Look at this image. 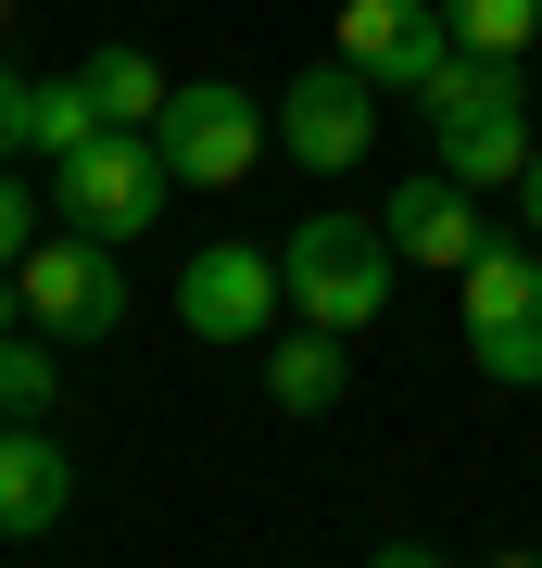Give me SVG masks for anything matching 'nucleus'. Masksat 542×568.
I'll return each instance as SVG.
<instances>
[{
  "instance_id": "nucleus-1",
  "label": "nucleus",
  "mask_w": 542,
  "mask_h": 568,
  "mask_svg": "<svg viewBox=\"0 0 542 568\" xmlns=\"http://www.w3.org/2000/svg\"><path fill=\"white\" fill-rule=\"evenodd\" d=\"M278 265H290V316H303V328H341V342H354V328L391 304L403 241H391L379 215H303L290 241H278Z\"/></svg>"
},
{
  "instance_id": "nucleus-2",
  "label": "nucleus",
  "mask_w": 542,
  "mask_h": 568,
  "mask_svg": "<svg viewBox=\"0 0 542 568\" xmlns=\"http://www.w3.org/2000/svg\"><path fill=\"white\" fill-rule=\"evenodd\" d=\"M51 203L63 227H101V241H152L164 203H177V164H164L152 126H101L89 152H63L51 164Z\"/></svg>"
},
{
  "instance_id": "nucleus-3",
  "label": "nucleus",
  "mask_w": 542,
  "mask_h": 568,
  "mask_svg": "<svg viewBox=\"0 0 542 568\" xmlns=\"http://www.w3.org/2000/svg\"><path fill=\"white\" fill-rule=\"evenodd\" d=\"M13 278H25V316H39L51 342H114L126 304H140V291H126V241H101V227H63V241H39Z\"/></svg>"
},
{
  "instance_id": "nucleus-4",
  "label": "nucleus",
  "mask_w": 542,
  "mask_h": 568,
  "mask_svg": "<svg viewBox=\"0 0 542 568\" xmlns=\"http://www.w3.org/2000/svg\"><path fill=\"white\" fill-rule=\"evenodd\" d=\"M278 316H290V265H278V253H253V241H215V253H190V265H177V328H190V342H215V354H253Z\"/></svg>"
},
{
  "instance_id": "nucleus-5",
  "label": "nucleus",
  "mask_w": 542,
  "mask_h": 568,
  "mask_svg": "<svg viewBox=\"0 0 542 568\" xmlns=\"http://www.w3.org/2000/svg\"><path fill=\"white\" fill-rule=\"evenodd\" d=\"M164 164H177V190H241L253 164H265V102L253 89H227V77H190L177 102H164Z\"/></svg>"
},
{
  "instance_id": "nucleus-6",
  "label": "nucleus",
  "mask_w": 542,
  "mask_h": 568,
  "mask_svg": "<svg viewBox=\"0 0 542 568\" xmlns=\"http://www.w3.org/2000/svg\"><path fill=\"white\" fill-rule=\"evenodd\" d=\"M278 140H290V164H316V178L366 164V140H379V77L328 51L316 77H290V102H278Z\"/></svg>"
},
{
  "instance_id": "nucleus-7",
  "label": "nucleus",
  "mask_w": 542,
  "mask_h": 568,
  "mask_svg": "<svg viewBox=\"0 0 542 568\" xmlns=\"http://www.w3.org/2000/svg\"><path fill=\"white\" fill-rule=\"evenodd\" d=\"M379 227L403 241V265H429V278H467V253L492 241V227H480V190H467L454 164H429V178H403L391 203H379Z\"/></svg>"
},
{
  "instance_id": "nucleus-8",
  "label": "nucleus",
  "mask_w": 542,
  "mask_h": 568,
  "mask_svg": "<svg viewBox=\"0 0 542 568\" xmlns=\"http://www.w3.org/2000/svg\"><path fill=\"white\" fill-rule=\"evenodd\" d=\"M442 51H454L442 0H341V63H366L379 89H429Z\"/></svg>"
},
{
  "instance_id": "nucleus-9",
  "label": "nucleus",
  "mask_w": 542,
  "mask_h": 568,
  "mask_svg": "<svg viewBox=\"0 0 542 568\" xmlns=\"http://www.w3.org/2000/svg\"><path fill=\"white\" fill-rule=\"evenodd\" d=\"M63 506H76V467H63V443L39 417H0V544H39V530H63Z\"/></svg>"
},
{
  "instance_id": "nucleus-10",
  "label": "nucleus",
  "mask_w": 542,
  "mask_h": 568,
  "mask_svg": "<svg viewBox=\"0 0 542 568\" xmlns=\"http://www.w3.org/2000/svg\"><path fill=\"white\" fill-rule=\"evenodd\" d=\"M530 102H480V114H442V164H454V178L467 190H518L530 178Z\"/></svg>"
},
{
  "instance_id": "nucleus-11",
  "label": "nucleus",
  "mask_w": 542,
  "mask_h": 568,
  "mask_svg": "<svg viewBox=\"0 0 542 568\" xmlns=\"http://www.w3.org/2000/svg\"><path fill=\"white\" fill-rule=\"evenodd\" d=\"M341 379H354V366H341V328H290V342H265V392H278L290 417H328Z\"/></svg>"
},
{
  "instance_id": "nucleus-12",
  "label": "nucleus",
  "mask_w": 542,
  "mask_h": 568,
  "mask_svg": "<svg viewBox=\"0 0 542 568\" xmlns=\"http://www.w3.org/2000/svg\"><path fill=\"white\" fill-rule=\"evenodd\" d=\"M76 77H89V102H101V126H164V102H177V77H164L152 51H89Z\"/></svg>"
},
{
  "instance_id": "nucleus-13",
  "label": "nucleus",
  "mask_w": 542,
  "mask_h": 568,
  "mask_svg": "<svg viewBox=\"0 0 542 568\" xmlns=\"http://www.w3.org/2000/svg\"><path fill=\"white\" fill-rule=\"evenodd\" d=\"M518 304H542V241H480L467 253V328H492Z\"/></svg>"
},
{
  "instance_id": "nucleus-14",
  "label": "nucleus",
  "mask_w": 542,
  "mask_h": 568,
  "mask_svg": "<svg viewBox=\"0 0 542 568\" xmlns=\"http://www.w3.org/2000/svg\"><path fill=\"white\" fill-rule=\"evenodd\" d=\"M101 140V102H89V77H39V114H25V152L63 164V152H89Z\"/></svg>"
},
{
  "instance_id": "nucleus-15",
  "label": "nucleus",
  "mask_w": 542,
  "mask_h": 568,
  "mask_svg": "<svg viewBox=\"0 0 542 568\" xmlns=\"http://www.w3.org/2000/svg\"><path fill=\"white\" fill-rule=\"evenodd\" d=\"M51 392H63L51 328H39V316H25V328H0V417H51Z\"/></svg>"
},
{
  "instance_id": "nucleus-16",
  "label": "nucleus",
  "mask_w": 542,
  "mask_h": 568,
  "mask_svg": "<svg viewBox=\"0 0 542 568\" xmlns=\"http://www.w3.org/2000/svg\"><path fill=\"white\" fill-rule=\"evenodd\" d=\"M467 366H480V379H504V392H530V379H542V304L467 328Z\"/></svg>"
},
{
  "instance_id": "nucleus-17",
  "label": "nucleus",
  "mask_w": 542,
  "mask_h": 568,
  "mask_svg": "<svg viewBox=\"0 0 542 568\" xmlns=\"http://www.w3.org/2000/svg\"><path fill=\"white\" fill-rule=\"evenodd\" d=\"M442 13H454V39H467V51H504V63L542 39V0H442Z\"/></svg>"
},
{
  "instance_id": "nucleus-18",
  "label": "nucleus",
  "mask_w": 542,
  "mask_h": 568,
  "mask_svg": "<svg viewBox=\"0 0 542 568\" xmlns=\"http://www.w3.org/2000/svg\"><path fill=\"white\" fill-rule=\"evenodd\" d=\"M25 114H39V77H25V63H0V140H25Z\"/></svg>"
},
{
  "instance_id": "nucleus-19",
  "label": "nucleus",
  "mask_w": 542,
  "mask_h": 568,
  "mask_svg": "<svg viewBox=\"0 0 542 568\" xmlns=\"http://www.w3.org/2000/svg\"><path fill=\"white\" fill-rule=\"evenodd\" d=\"M518 227L542 241V152H530V178H518Z\"/></svg>"
},
{
  "instance_id": "nucleus-20",
  "label": "nucleus",
  "mask_w": 542,
  "mask_h": 568,
  "mask_svg": "<svg viewBox=\"0 0 542 568\" xmlns=\"http://www.w3.org/2000/svg\"><path fill=\"white\" fill-rule=\"evenodd\" d=\"M0 328H25V278H13V265H0Z\"/></svg>"
},
{
  "instance_id": "nucleus-21",
  "label": "nucleus",
  "mask_w": 542,
  "mask_h": 568,
  "mask_svg": "<svg viewBox=\"0 0 542 568\" xmlns=\"http://www.w3.org/2000/svg\"><path fill=\"white\" fill-rule=\"evenodd\" d=\"M0 26H13V0H0Z\"/></svg>"
}]
</instances>
